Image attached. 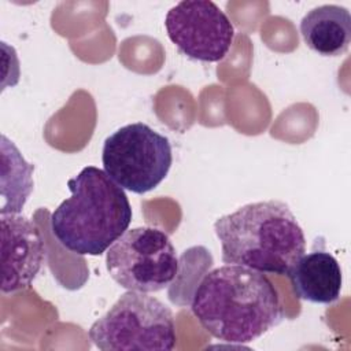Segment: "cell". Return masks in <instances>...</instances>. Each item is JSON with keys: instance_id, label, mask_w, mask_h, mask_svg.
I'll use <instances>...</instances> for the list:
<instances>
[{"instance_id": "cell-1", "label": "cell", "mask_w": 351, "mask_h": 351, "mask_svg": "<svg viewBox=\"0 0 351 351\" xmlns=\"http://www.w3.org/2000/svg\"><path fill=\"white\" fill-rule=\"evenodd\" d=\"M192 296L191 310L200 325L230 344L251 343L284 318L273 282L263 273L240 265L208 271Z\"/></svg>"}, {"instance_id": "cell-2", "label": "cell", "mask_w": 351, "mask_h": 351, "mask_svg": "<svg viewBox=\"0 0 351 351\" xmlns=\"http://www.w3.org/2000/svg\"><path fill=\"white\" fill-rule=\"evenodd\" d=\"M214 230L222 262L261 273L289 276L306 252L304 233L289 207L278 200L250 203L218 218Z\"/></svg>"}, {"instance_id": "cell-3", "label": "cell", "mask_w": 351, "mask_h": 351, "mask_svg": "<svg viewBox=\"0 0 351 351\" xmlns=\"http://www.w3.org/2000/svg\"><path fill=\"white\" fill-rule=\"evenodd\" d=\"M71 196L51 214V230L58 241L78 255L106 252L129 228V199L110 176L95 166L84 167L67 181Z\"/></svg>"}, {"instance_id": "cell-4", "label": "cell", "mask_w": 351, "mask_h": 351, "mask_svg": "<svg viewBox=\"0 0 351 351\" xmlns=\"http://www.w3.org/2000/svg\"><path fill=\"white\" fill-rule=\"evenodd\" d=\"M103 351H170L176 346L171 310L147 292L128 291L88 330Z\"/></svg>"}, {"instance_id": "cell-5", "label": "cell", "mask_w": 351, "mask_h": 351, "mask_svg": "<svg viewBox=\"0 0 351 351\" xmlns=\"http://www.w3.org/2000/svg\"><path fill=\"white\" fill-rule=\"evenodd\" d=\"M101 162L122 189L141 195L166 178L173 163L171 144L147 123H129L104 140Z\"/></svg>"}, {"instance_id": "cell-6", "label": "cell", "mask_w": 351, "mask_h": 351, "mask_svg": "<svg viewBox=\"0 0 351 351\" xmlns=\"http://www.w3.org/2000/svg\"><path fill=\"white\" fill-rule=\"evenodd\" d=\"M106 265L122 288L147 293L165 289L178 273V258L169 236L149 226L126 230L107 250Z\"/></svg>"}, {"instance_id": "cell-7", "label": "cell", "mask_w": 351, "mask_h": 351, "mask_svg": "<svg viewBox=\"0 0 351 351\" xmlns=\"http://www.w3.org/2000/svg\"><path fill=\"white\" fill-rule=\"evenodd\" d=\"M165 27L180 52L200 62L222 60L234 40V27L230 19L210 0L177 3L167 11Z\"/></svg>"}, {"instance_id": "cell-8", "label": "cell", "mask_w": 351, "mask_h": 351, "mask_svg": "<svg viewBox=\"0 0 351 351\" xmlns=\"http://www.w3.org/2000/svg\"><path fill=\"white\" fill-rule=\"evenodd\" d=\"M1 292L29 288L45 259V244L38 228L19 214H1Z\"/></svg>"}, {"instance_id": "cell-9", "label": "cell", "mask_w": 351, "mask_h": 351, "mask_svg": "<svg viewBox=\"0 0 351 351\" xmlns=\"http://www.w3.org/2000/svg\"><path fill=\"white\" fill-rule=\"evenodd\" d=\"M288 277L298 299L329 304L340 296L343 284L340 265L324 248H315L308 254H303Z\"/></svg>"}, {"instance_id": "cell-10", "label": "cell", "mask_w": 351, "mask_h": 351, "mask_svg": "<svg viewBox=\"0 0 351 351\" xmlns=\"http://www.w3.org/2000/svg\"><path fill=\"white\" fill-rule=\"evenodd\" d=\"M300 34L306 45L322 56L343 55L351 41V14L336 4L315 7L302 18Z\"/></svg>"}, {"instance_id": "cell-11", "label": "cell", "mask_w": 351, "mask_h": 351, "mask_svg": "<svg viewBox=\"0 0 351 351\" xmlns=\"http://www.w3.org/2000/svg\"><path fill=\"white\" fill-rule=\"evenodd\" d=\"M33 165L1 134V214H19L33 191Z\"/></svg>"}]
</instances>
